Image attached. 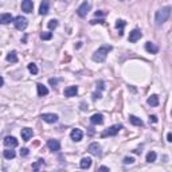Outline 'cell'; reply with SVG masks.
I'll list each match as a JSON object with an SVG mask.
<instances>
[{
	"label": "cell",
	"mask_w": 172,
	"mask_h": 172,
	"mask_svg": "<svg viewBox=\"0 0 172 172\" xmlns=\"http://www.w3.org/2000/svg\"><path fill=\"white\" fill-rule=\"evenodd\" d=\"M4 85V79L1 78V77H0V88H1V86H3Z\"/></svg>",
	"instance_id": "obj_42"
},
{
	"label": "cell",
	"mask_w": 172,
	"mask_h": 172,
	"mask_svg": "<svg viewBox=\"0 0 172 172\" xmlns=\"http://www.w3.org/2000/svg\"><path fill=\"white\" fill-rule=\"evenodd\" d=\"M167 141L172 142V135H171V133H168V135H167Z\"/></svg>",
	"instance_id": "obj_38"
},
{
	"label": "cell",
	"mask_w": 172,
	"mask_h": 172,
	"mask_svg": "<svg viewBox=\"0 0 172 172\" xmlns=\"http://www.w3.org/2000/svg\"><path fill=\"white\" fill-rule=\"evenodd\" d=\"M135 159L133 157H124V164H133Z\"/></svg>",
	"instance_id": "obj_31"
},
{
	"label": "cell",
	"mask_w": 172,
	"mask_h": 172,
	"mask_svg": "<svg viewBox=\"0 0 172 172\" xmlns=\"http://www.w3.org/2000/svg\"><path fill=\"white\" fill-rule=\"evenodd\" d=\"M90 122L93 125H101L104 122V116L101 113H96L90 117Z\"/></svg>",
	"instance_id": "obj_12"
},
{
	"label": "cell",
	"mask_w": 172,
	"mask_h": 172,
	"mask_svg": "<svg viewBox=\"0 0 172 172\" xmlns=\"http://www.w3.org/2000/svg\"><path fill=\"white\" fill-rule=\"evenodd\" d=\"M104 19H93V20H90V24H97V23H104Z\"/></svg>",
	"instance_id": "obj_33"
},
{
	"label": "cell",
	"mask_w": 172,
	"mask_h": 172,
	"mask_svg": "<svg viewBox=\"0 0 172 172\" xmlns=\"http://www.w3.org/2000/svg\"><path fill=\"white\" fill-rule=\"evenodd\" d=\"M112 51V46H101L98 50H97L96 53L93 54V57H91V59L94 60V62H104V60L106 59V57H108V53Z\"/></svg>",
	"instance_id": "obj_1"
},
{
	"label": "cell",
	"mask_w": 172,
	"mask_h": 172,
	"mask_svg": "<svg viewBox=\"0 0 172 172\" xmlns=\"http://www.w3.org/2000/svg\"><path fill=\"white\" fill-rule=\"evenodd\" d=\"M32 8H34L32 0H23V1H22V9H23L24 12L30 14V12H32Z\"/></svg>",
	"instance_id": "obj_10"
},
{
	"label": "cell",
	"mask_w": 172,
	"mask_h": 172,
	"mask_svg": "<svg viewBox=\"0 0 172 172\" xmlns=\"http://www.w3.org/2000/svg\"><path fill=\"white\" fill-rule=\"evenodd\" d=\"M15 156H16V153H15V151H12V149H6V151H4V157L8 159V160L14 159Z\"/></svg>",
	"instance_id": "obj_25"
},
{
	"label": "cell",
	"mask_w": 172,
	"mask_h": 172,
	"mask_svg": "<svg viewBox=\"0 0 172 172\" xmlns=\"http://www.w3.org/2000/svg\"><path fill=\"white\" fill-rule=\"evenodd\" d=\"M14 22V18H12L11 14H3V15H0V23L1 24H8Z\"/></svg>",
	"instance_id": "obj_19"
},
{
	"label": "cell",
	"mask_w": 172,
	"mask_h": 172,
	"mask_svg": "<svg viewBox=\"0 0 172 172\" xmlns=\"http://www.w3.org/2000/svg\"><path fill=\"white\" fill-rule=\"evenodd\" d=\"M28 70H30V73H31V74H34V76H35V74H38V67H36L35 63H30V65H28Z\"/></svg>",
	"instance_id": "obj_28"
},
{
	"label": "cell",
	"mask_w": 172,
	"mask_h": 172,
	"mask_svg": "<svg viewBox=\"0 0 172 172\" xmlns=\"http://www.w3.org/2000/svg\"><path fill=\"white\" fill-rule=\"evenodd\" d=\"M157 122V117L156 116H149V122Z\"/></svg>",
	"instance_id": "obj_37"
},
{
	"label": "cell",
	"mask_w": 172,
	"mask_h": 172,
	"mask_svg": "<svg viewBox=\"0 0 172 172\" xmlns=\"http://www.w3.org/2000/svg\"><path fill=\"white\" fill-rule=\"evenodd\" d=\"M7 60L11 62V63H16V62H18V55H16V53L15 51L8 53V55H7Z\"/></svg>",
	"instance_id": "obj_23"
},
{
	"label": "cell",
	"mask_w": 172,
	"mask_h": 172,
	"mask_svg": "<svg viewBox=\"0 0 172 172\" xmlns=\"http://www.w3.org/2000/svg\"><path fill=\"white\" fill-rule=\"evenodd\" d=\"M3 142H4L6 147H8V148H15L16 145H18V140H16L14 136H7Z\"/></svg>",
	"instance_id": "obj_9"
},
{
	"label": "cell",
	"mask_w": 172,
	"mask_h": 172,
	"mask_svg": "<svg viewBox=\"0 0 172 172\" xmlns=\"http://www.w3.org/2000/svg\"><path fill=\"white\" fill-rule=\"evenodd\" d=\"M88 151L90 152L91 155H94V156H101V147H100V144H97V142H93V144H90L89 145V148H88Z\"/></svg>",
	"instance_id": "obj_7"
},
{
	"label": "cell",
	"mask_w": 172,
	"mask_h": 172,
	"mask_svg": "<svg viewBox=\"0 0 172 172\" xmlns=\"http://www.w3.org/2000/svg\"><path fill=\"white\" fill-rule=\"evenodd\" d=\"M47 147H48V149H50V151H53V152H58L60 149V144H59V141H58V140H48V141H47Z\"/></svg>",
	"instance_id": "obj_11"
},
{
	"label": "cell",
	"mask_w": 172,
	"mask_h": 172,
	"mask_svg": "<svg viewBox=\"0 0 172 172\" xmlns=\"http://www.w3.org/2000/svg\"><path fill=\"white\" fill-rule=\"evenodd\" d=\"M125 24H127V22H125V20H117V23H116V27H117L120 31H122V28L125 27Z\"/></svg>",
	"instance_id": "obj_30"
},
{
	"label": "cell",
	"mask_w": 172,
	"mask_h": 172,
	"mask_svg": "<svg viewBox=\"0 0 172 172\" xmlns=\"http://www.w3.org/2000/svg\"><path fill=\"white\" fill-rule=\"evenodd\" d=\"M90 166H91V159L90 157H82L81 163H79V167H81L82 169H88V168H90Z\"/></svg>",
	"instance_id": "obj_18"
},
{
	"label": "cell",
	"mask_w": 172,
	"mask_h": 172,
	"mask_svg": "<svg viewBox=\"0 0 172 172\" xmlns=\"http://www.w3.org/2000/svg\"><path fill=\"white\" fill-rule=\"evenodd\" d=\"M145 50H147L148 53H151V54H157V51H159L157 46L155 45V43H152V42H147V43H145Z\"/></svg>",
	"instance_id": "obj_17"
},
{
	"label": "cell",
	"mask_w": 172,
	"mask_h": 172,
	"mask_svg": "<svg viewBox=\"0 0 172 172\" xmlns=\"http://www.w3.org/2000/svg\"><path fill=\"white\" fill-rule=\"evenodd\" d=\"M141 36H142V34L140 30H133L132 32H129V42L136 43L137 40L141 39Z\"/></svg>",
	"instance_id": "obj_8"
},
{
	"label": "cell",
	"mask_w": 172,
	"mask_h": 172,
	"mask_svg": "<svg viewBox=\"0 0 172 172\" xmlns=\"http://www.w3.org/2000/svg\"><path fill=\"white\" fill-rule=\"evenodd\" d=\"M133 153H136V155H141V151H140V149H135V151H133Z\"/></svg>",
	"instance_id": "obj_41"
},
{
	"label": "cell",
	"mask_w": 172,
	"mask_h": 172,
	"mask_svg": "<svg viewBox=\"0 0 172 172\" xmlns=\"http://www.w3.org/2000/svg\"><path fill=\"white\" fill-rule=\"evenodd\" d=\"M155 160H156V153H155L153 151L149 152V153L147 155V161H148V163H153Z\"/></svg>",
	"instance_id": "obj_27"
},
{
	"label": "cell",
	"mask_w": 172,
	"mask_h": 172,
	"mask_svg": "<svg viewBox=\"0 0 172 172\" xmlns=\"http://www.w3.org/2000/svg\"><path fill=\"white\" fill-rule=\"evenodd\" d=\"M100 171H108L109 172V168L108 167H100Z\"/></svg>",
	"instance_id": "obj_40"
},
{
	"label": "cell",
	"mask_w": 172,
	"mask_h": 172,
	"mask_svg": "<svg viewBox=\"0 0 172 172\" xmlns=\"http://www.w3.org/2000/svg\"><path fill=\"white\" fill-rule=\"evenodd\" d=\"M48 8H50V1H48V0H43L40 7H39V14L40 15H47Z\"/></svg>",
	"instance_id": "obj_16"
},
{
	"label": "cell",
	"mask_w": 172,
	"mask_h": 172,
	"mask_svg": "<svg viewBox=\"0 0 172 172\" xmlns=\"http://www.w3.org/2000/svg\"><path fill=\"white\" fill-rule=\"evenodd\" d=\"M77 93H78V88H77V86H69V88H66L63 91L65 97H76Z\"/></svg>",
	"instance_id": "obj_14"
},
{
	"label": "cell",
	"mask_w": 172,
	"mask_h": 172,
	"mask_svg": "<svg viewBox=\"0 0 172 172\" xmlns=\"http://www.w3.org/2000/svg\"><path fill=\"white\" fill-rule=\"evenodd\" d=\"M70 137H71V140H74V141H81L82 137H83V133H82L81 129H73L71 133H70Z\"/></svg>",
	"instance_id": "obj_13"
},
{
	"label": "cell",
	"mask_w": 172,
	"mask_h": 172,
	"mask_svg": "<svg viewBox=\"0 0 172 172\" xmlns=\"http://www.w3.org/2000/svg\"><path fill=\"white\" fill-rule=\"evenodd\" d=\"M36 88H38V96H39V97L47 96V94H48V89L46 88L45 85H42V83H38V85H36Z\"/></svg>",
	"instance_id": "obj_20"
},
{
	"label": "cell",
	"mask_w": 172,
	"mask_h": 172,
	"mask_svg": "<svg viewBox=\"0 0 172 172\" xmlns=\"http://www.w3.org/2000/svg\"><path fill=\"white\" fill-rule=\"evenodd\" d=\"M32 136H34L32 129H30V128H24V129H22V139H23L24 141H28Z\"/></svg>",
	"instance_id": "obj_15"
},
{
	"label": "cell",
	"mask_w": 172,
	"mask_h": 172,
	"mask_svg": "<svg viewBox=\"0 0 172 172\" xmlns=\"http://www.w3.org/2000/svg\"><path fill=\"white\" fill-rule=\"evenodd\" d=\"M122 129V125H113V127H110V128H108L106 130H104L102 132V135L101 136L102 137H106V136H116L120 130Z\"/></svg>",
	"instance_id": "obj_3"
},
{
	"label": "cell",
	"mask_w": 172,
	"mask_h": 172,
	"mask_svg": "<svg viewBox=\"0 0 172 172\" xmlns=\"http://www.w3.org/2000/svg\"><path fill=\"white\" fill-rule=\"evenodd\" d=\"M48 82H50V85H57V83H58V79H55V78H50V79H48Z\"/></svg>",
	"instance_id": "obj_36"
},
{
	"label": "cell",
	"mask_w": 172,
	"mask_h": 172,
	"mask_svg": "<svg viewBox=\"0 0 172 172\" xmlns=\"http://www.w3.org/2000/svg\"><path fill=\"white\" fill-rule=\"evenodd\" d=\"M129 121L132 122L133 125H136V127H142V121L140 120L139 117H136V116L130 114V116H129Z\"/></svg>",
	"instance_id": "obj_21"
},
{
	"label": "cell",
	"mask_w": 172,
	"mask_h": 172,
	"mask_svg": "<svg viewBox=\"0 0 172 172\" xmlns=\"http://www.w3.org/2000/svg\"><path fill=\"white\" fill-rule=\"evenodd\" d=\"M101 93H93V100H100Z\"/></svg>",
	"instance_id": "obj_35"
},
{
	"label": "cell",
	"mask_w": 172,
	"mask_h": 172,
	"mask_svg": "<svg viewBox=\"0 0 172 172\" xmlns=\"http://www.w3.org/2000/svg\"><path fill=\"white\" fill-rule=\"evenodd\" d=\"M97 86H98L100 90H104V89H105V83H104V81H98L97 82Z\"/></svg>",
	"instance_id": "obj_32"
},
{
	"label": "cell",
	"mask_w": 172,
	"mask_h": 172,
	"mask_svg": "<svg viewBox=\"0 0 172 172\" xmlns=\"http://www.w3.org/2000/svg\"><path fill=\"white\" fill-rule=\"evenodd\" d=\"M27 155H28V149H27V148H22L20 156H27Z\"/></svg>",
	"instance_id": "obj_34"
},
{
	"label": "cell",
	"mask_w": 172,
	"mask_h": 172,
	"mask_svg": "<svg viewBox=\"0 0 172 172\" xmlns=\"http://www.w3.org/2000/svg\"><path fill=\"white\" fill-rule=\"evenodd\" d=\"M47 27L50 28V30H55V28L58 27V20L57 19H51V20L47 23Z\"/></svg>",
	"instance_id": "obj_26"
},
{
	"label": "cell",
	"mask_w": 172,
	"mask_h": 172,
	"mask_svg": "<svg viewBox=\"0 0 172 172\" xmlns=\"http://www.w3.org/2000/svg\"><path fill=\"white\" fill-rule=\"evenodd\" d=\"M40 118L43 121H46V122H48V124H55L58 121V116L54 114V113H43L40 116Z\"/></svg>",
	"instance_id": "obj_6"
},
{
	"label": "cell",
	"mask_w": 172,
	"mask_h": 172,
	"mask_svg": "<svg viewBox=\"0 0 172 172\" xmlns=\"http://www.w3.org/2000/svg\"><path fill=\"white\" fill-rule=\"evenodd\" d=\"M40 38H42L43 40H50L53 38V34L51 32H42L40 34Z\"/></svg>",
	"instance_id": "obj_29"
},
{
	"label": "cell",
	"mask_w": 172,
	"mask_h": 172,
	"mask_svg": "<svg viewBox=\"0 0 172 172\" xmlns=\"http://www.w3.org/2000/svg\"><path fill=\"white\" fill-rule=\"evenodd\" d=\"M40 167H45V160H43V159H39L36 163L32 164V169H34V171H39Z\"/></svg>",
	"instance_id": "obj_24"
},
{
	"label": "cell",
	"mask_w": 172,
	"mask_h": 172,
	"mask_svg": "<svg viewBox=\"0 0 172 172\" xmlns=\"http://www.w3.org/2000/svg\"><path fill=\"white\" fill-rule=\"evenodd\" d=\"M96 16H104V12L102 11H97L96 12Z\"/></svg>",
	"instance_id": "obj_39"
},
{
	"label": "cell",
	"mask_w": 172,
	"mask_h": 172,
	"mask_svg": "<svg viewBox=\"0 0 172 172\" xmlns=\"http://www.w3.org/2000/svg\"><path fill=\"white\" fill-rule=\"evenodd\" d=\"M89 9H90V4H89L88 1H83V3H82L81 6L78 7V9H77V14H78L81 18H85V16L88 15Z\"/></svg>",
	"instance_id": "obj_5"
},
{
	"label": "cell",
	"mask_w": 172,
	"mask_h": 172,
	"mask_svg": "<svg viewBox=\"0 0 172 172\" xmlns=\"http://www.w3.org/2000/svg\"><path fill=\"white\" fill-rule=\"evenodd\" d=\"M14 23H15V27L18 28V30H26V27H27V19L23 18V16H16L15 19H14Z\"/></svg>",
	"instance_id": "obj_4"
},
{
	"label": "cell",
	"mask_w": 172,
	"mask_h": 172,
	"mask_svg": "<svg viewBox=\"0 0 172 172\" xmlns=\"http://www.w3.org/2000/svg\"><path fill=\"white\" fill-rule=\"evenodd\" d=\"M169 15H171V7H164V8L159 9L156 12V16H155V22H156L157 26H161L168 20Z\"/></svg>",
	"instance_id": "obj_2"
},
{
	"label": "cell",
	"mask_w": 172,
	"mask_h": 172,
	"mask_svg": "<svg viewBox=\"0 0 172 172\" xmlns=\"http://www.w3.org/2000/svg\"><path fill=\"white\" fill-rule=\"evenodd\" d=\"M148 105H151V106L159 105V97H157L156 94H152V96L148 98Z\"/></svg>",
	"instance_id": "obj_22"
}]
</instances>
